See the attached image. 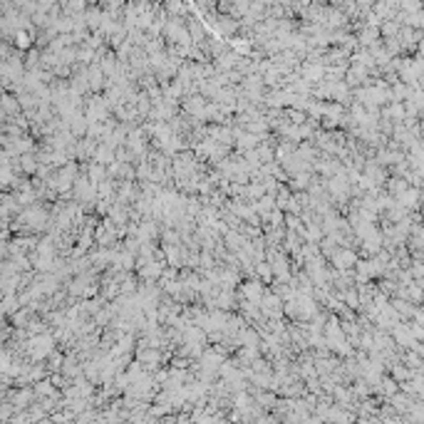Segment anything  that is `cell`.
I'll return each mask as SVG.
<instances>
[{
    "mask_svg": "<svg viewBox=\"0 0 424 424\" xmlns=\"http://www.w3.org/2000/svg\"><path fill=\"white\" fill-rule=\"evenodd\" d=\"M253 276H256L261 283H273L271 263H268V261H256V263H253Z\"/></svg>",
    "mask_w": 424,
    "mask_h": 424,
    "instance_id": "cell-1",
    "label": "cell"
}]
</instances>
